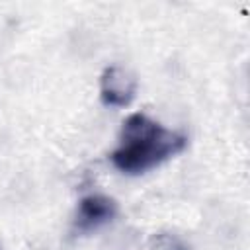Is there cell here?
<instances>
[{"label": "cell", "instance_id": "7a4b0ae2", "mask_svg": "<svg viewBox=\"0 0 250 250\" xmlns=\"http://www.w3.org/2000/svg\"><path fill=\"white\" fill-rule=\"evenodd\" d=\"M119 213V205L113 197L104 193H90L78 201L72 229L80 234L98 230L100 227L111 223Z\"/></svg>", "mask_w": 250, "mask_h": 250}, {"label": "cell", "instance_id": "5b68a950", "mask_svg": "<svg viewBox=\"0 0 250 250\" xmlns=\"http://www.w3.org/2000/svg\"><path fill=\"white\" fill-rule=\"evenodd\" d=\"M0 250H2V248H0Z\"/></svg>", "mask_w": 250, "mask_h": 250}, {"label": "cell", "instance_id": "3957f363", "mask_svg": "<svg viewBox=\"0 0 250 250\" xmlns=\"http://www.w3.org/2000/svg\"><path fill=\"white\" fill-rule=\"evenodd\" d=\"M137 94V78L119 64H109L100 76V100L107 107H125Z\"/></svg>", "mask_w": 250, "mask_h": 250}, {"label": "cell", "instance_id": "6da1fadb", "mask_svg": "<svg viewBox=\"0 0 250 250\" xmlns=\"http://www.w3.org/2000/svg\"><path fill=\"white\" fill-rule=\"evenodd\" d=\"M186 146L188 137L184 133L164 127L143 111H135L123 121L109 160L119 172L139 176L180 154Z\"/></svg>", "mask_w": 250, "mask_h": 250}, {"label": "cell", "instance_id": "277c9868", "mask_svg": "<svg viewBox=\"0 0 250 250\" xmlns=\"http://www.w3.org/2000/svg\"><path fill=\"white\" fill-rule=\"evenodd\" d=\"M154 242H156L158 250H189L188 244L174 234H158V236H154Z\"/></svg>", "mask_w": 250, "mask_h": 250}]
</instances>
